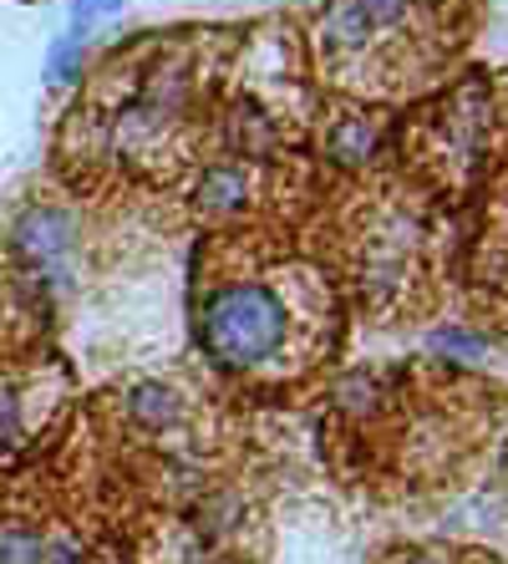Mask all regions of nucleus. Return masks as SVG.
<instances>
[{"instance_id": "nucleus-1", "label": "nucleus", "mask_w": 508, "mask_h": 564, "mask_svg": "<svg viewBox=\"0 0 508 564\" xmlns=\"http://www.w3.org/2000/svg\"><path fill=\"white\" fill-rule=\"evenodd\" d=\"M285 326H290V311L270 285H229L204 305L198 336H204V351L219 367L245 371L270 361L285 346Z\"/></svg>"}, {"instance_id": "nucleus-2", "label": "nucleus", "mask_w": 508, "mask_h": 564, "mask_svg": "<svg viewBox=\"0 0 508 564\" xmlns=\"http://www.w3.org/2000/svg\"><path fill=\"white\" fill-rule=\"evenodd\" d=\"M15 239H21V254H26V260H36L41 270H56V264L66 260V250H72V224L56 209H36V214H26V224H21Z\"/></svg>"}, {"instance_id": "nucleus-3", "label": "nucleus", "mask_w": 508, "mask_h": 564, "mask_svg": "<svg viewBox=\"0 0 508 564\" xmlns=\"http://www.w3.org/2000/svg\"><path fill=\"white\" fill-rule=\"evenodd\" d=\"M245 173L229 169V163H219V169L204 173V184H198V204L209 214H235L239 204H245Z\"/></svg>"}, {"instance_id": "nucleus-4", "label": "nucleus", "mask_w": 508, "mask_h": 564, "mask_svg": "<svg viewBox=\"0 0 508 564\" xmlns=\"http://www.w3.org/2000/svg\"><path fill=\"white\" fill-rule=\"evenodd\" d=\"M132 417L143 427H169V422H179V397L158 381H143V387H132Z\"/></svg>"}, {"instance_id": "nucleus-5", "label": "nucleus", "mask_w": 508, "mask_h": 564, "mask_svg": "<svg viewBox=\"0 0 508 564\" xmlns=\"http://www.w3.org/2000/svg\"><path fill=\"white\" fill-rule=\"evenodd\" d=\"M0 564H46V539L26 524H0Z\"/></svg>"}, {"instance_id": "nucleus-6", "label": "nucleus", "mask_w": 508, "mask_h": 564, "mask_svg": "<svg viewBox=\"0 0 508 564\" xmlns=\"http://www.w3.org/2000/svg\"><path fill=\"white\" fill-rule=\"evenodd\" d=\"M371 148H377V128H366V122H352V128H341L336 138H331V153H336L341 163H366Z\"/></svg>"}, {"instance_id": "nucleus-7", "label": "nucleus", "mask_w": 508, "mask_h": 564, "mask_svg": "<svg viewBox=\"0 0 508 564\" xmlns=\"http://www.w3.org/2000/svg\"><path fill=\"white\" fill-rule=\"evenodd\" d=\"M352 6H356V15H361L371 31H387V26H397V21H402L412 0H352Z\"/></svg>"}, {"instance_id": "nucleus-8", "label": "nucleus", "mask_w": 508, "mask_h": 564, "mask_svg": "<svg viewBox=\"0 0 508 564\" xmlns=\"http://www.w3.org/2000/svg\"><path fill=\"white\" fill-rule=\"evenodd\" d=\"M82 72V41H62L52 52V82H72Z\"/></svg>"}, {"instance_id": "nucleus-9", "label": "nucleus", "mask_w": 508, "mask_h": 564, "mask_svg": "<svg viewBox=\"0 0 508 564\" xmlns=\"http://www.w3.org/2000/svg\"><path fill=\"white\" fill-rule=\"evenodd\" d=\"M432 346H437V351H453V356H483V351H488L478 336H463V330H443Z\"/></svg>"}, {"instance_id": "nucleus-10", "label": "nucleus", "mask_w": 508, "mask_h": 564, "mask_svg": "<svg viewBox=\"0 0 508 564\" xmlns=\"http://www.w3.org/2000/svg\"><path fill=\"white\" fill-rule=\"evenodd\" d=\"M11 437H15V402L0 392V447H11Z\"/></svg>"}, {"instance_id": "nucleus-11", "label": "nucleus", "mask_w": 508, "mask_h": 564, "mask_svg": "<svg viewBox=\"0 0 508 564\" xmlns=\"http://www.w3.org/2000/svg\"><path fill=\"white\" fill-rule=\"evenodd\" d=\"M118 0H77V31H87L91 26V15H102V11H112Z\"/></svg>"}, {"instance_id": "nucleus-12", "label": "nucleus", "mask_w": 508, "mask_h": 564, "mask_svg": "<svg viewBox=\"0 0 508 564\" xmlns=\"http://www.w3.org/2000/svg\"><path fill=\"white\" fill-rule=\"evenodd\" d=\"M52 564H77V554H72V550H56V554H52Z\"/></svg>"}, {"instance_id": "nucleus-13", "label": "nucleus", "mask_w": 508, "mask_h": 564, "mask_svg": "<svg viewBox=\"0 0 508 564\" xmlns=\"http://www.w3.org/2000/svg\"><path fill=\"white\" fill-rule=\"evenodd\" d=\"M412 564H437V560H412Z\"/></svg>"}]
</instances>
